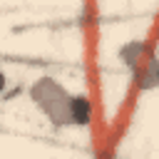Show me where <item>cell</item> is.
Segmentation results:
<instances>
[{"label": "cell", "instance_id": "6da1fadb", "mask_svg": "<svg viewBox=\"0 0 159 159\" xmlns=\"http://www.w3.org/2000/svg\"><path fill=\"white\" fill-rule=\"evenodd\" d=\"M27 97L32 107L55 127V129H67L72 127V92L52 75H42L30 82Z\"/></svg>", "mask_w": 159, "mask_h": 159}, {"label": "cell", "instance_id": "7a4b0ae2", "mask_svg": "<svg viewBox=\"0 0 159 159\" xmlns=\"http://www.w3.org/2000/svg\"><path fill=\"white\" fill-rule=\"evenodd\" d=\"M152 52H154V45H152V42L134 37V40H127V42H122V45L117 47V60L122 62V67H124V70L129 72V77L134 80L137 72L144 67V62L149 60Z\"/></svg>", "mask_w": 159, "mask_h": 159}, {"label": "cell", "instance_id": "3957f363", "mask_svg": "<svg viewBox=\"0 0 159 159\" xmlns=\"http://www.w3.org/2000/svg\"><path fill=\"white\" fill-rule=\"evenodd\" d=\"M132 82H134V87H137L139 92H152V89H157V84H159V60H157L154 52L149 55V60L144 62V67L137 72V77H134Z\"/></svg>", "mask_w": 159, "mask_h": 159}, {"label": "cell", "instance_id": "277c9868", "mask_svg": "<svg viewBox=\"0 0 159 159\" xmlns=\"http://www.w3.org/2000/svg\"><path fill=\"white\" fill-rule=\"evenodd\" d=\"M72 127H89L92 124V102L82 92H72Z\"/></svg>", "mask_w": 159, "mask_h": 159}, {"label": "cell", "instance_id": "5b68a950", "mask_svg": "<svg viewBox=\"0 0 159 159\" xmlns=\"http://www.w3.org/2000/svg\"><path fill=\"white\" fill-rule=\"evenodd\" d=\"M7 89V75H5V70L0 67V94Z\"/></svg>", "mask_w": 159, "mask_h": 159}]
</instances>
